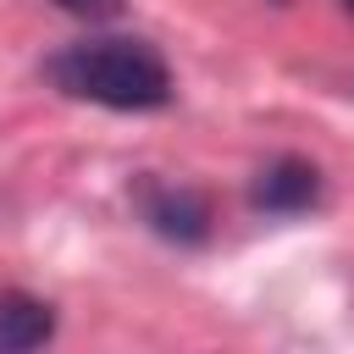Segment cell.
<instances>
[{"label":"cell","mask_w":354,"mask_h":354,"mask_svg":"<svg viewBox=\"0 0 354 354\" xmlns=\"http://www.w3.org/2000/svg\"><path fill=\"white\" fill-rule=\"evenodd\" d=\"M55 6L72 11V17H88V22H111V17H122L127 0H55Z\"/></svg>","instance_id":"cell-5"},{"label":"cell","mask_w":354,"mask_h":354,"mask_svg":"<svg viewBox=\"0 0 354 354\" xmlns=\"http://www.w3.org/2000/svg\"><path fill=\"white\" fill-rule=\"evenodd\" d=\"M249 205L266 216H304L321 205V166L304 155H277L254 171L249 183Z\"/></svg>","instance_id":"cell-2"},{"label":"cell","mask_w":354,"mask_h":354,"mask_svg":"<svg viewBox=\"0 0 354 354\" xmlns=\"http://www.w3.org/2000/svg\"><path fill=\"white\" fill-rule=\"evenodd\" d=\"M55 337V310L22 288H0V354H22Z\"/></svg>","instance_id":"cell-4"},{"label":"cell","mask_w":354,"mask_h":354,"mask_svg":"<svg viewBox=\"0 0 354 354\" xmlns=\"http://www.w3.org/2000/svg\"><path fill=\"white\" fill-rule=\"evenodd\" d=\"M44 72L61 94L94 100V105H111V111H160L177 94L166 55L149 39H133V33L66 44L44 61Z\"/></svg>","instance_id":"cell-1"},{"label":"cell","mask_w":354,"mask_h":354,"mask_svg":"<svg viewBox=\"0 0 354 354\" xmlns=\"http://www.w3.org/2000/svg\"><path fill=\"white\" fill-rule=\"evenodd\" d=\"M343 6H348V11H354V0H343Z\"/></svg>","instance_id":"cell-6"},{"label":"cell","mask_w":354,"mask_h":354,"mask_svg":"<svg viewBox=\"0 0 354 354\" xmlns=\"http://www.w3.org/2000/svg\"><path fill=\"white\" fill-rule=\"evenodd\" d=\"M138 205H144V221L171 243H205V232H210L205 194H194L183 183H138Z\"/></svg>","instance_id":"cell-3"}]
</instances>
